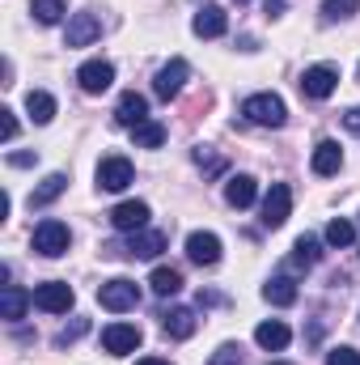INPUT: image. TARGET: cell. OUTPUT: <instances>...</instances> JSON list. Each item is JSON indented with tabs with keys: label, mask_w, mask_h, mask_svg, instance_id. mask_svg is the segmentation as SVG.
Wrapping results in <instances>:
<instances>
[{
	"label": "cell",
	"mask_w": 360,
	"mask_h": 365,
	"mask_svg": "<svg viewBox=\"0 0 360 365\" xmlns=\"http://www.w3.org/2000/svg\"><path fill=\"white\" fill-rule=\"evenodd\" d=\"M208 365H242V349H238V344H221Z\"/></svg>",
	"instance_id": "1f68e13d"
},
{
	"label": "cell",
	"mask_w": 360,
	"mask_h": 365,
	"mask_svg": "<svg viewBox=\"0 0 360 365\" xmlns=\"http://www.w3.org/2000/svg\"><path fill=\"white\" fill-rule=\"evenodd\" d=\"M314 175L318 179H331V175H339V166H344V149L335 145V140H318V149H314Z\"/></svg>",
	"instance_id": "ac0fdd59"
},
{
	"label": "cell",
	"mask_w": 360,
	"mask_h": 365,
	"mask_svg": "<svg viewBox=\"0 0 360 365\" xmlns=\"http://www.w3.org/2000/svg\"><path fill=\"white\" fill-rule=\"evenodd\" d=\"M263 302H271V306H292L297 302V280L292 276H271L268 284H263Z\"/></svg>",
	"instance_id": "603a6c76"
},
{
	"label": "cell",
	"mask_w": 360,
	"mask_h": 365,
	"mask_svg": "<svg viewBox=\"0 0 360 365\" xmlns=\"http://www.w3.org/2000/svg\"><path fill=\"white\" fill-rule=\"evenodd\" d=\"M225 200H229V208H250L259 200V182L250 179V175H233V179L225 182Z\"/></svg>",
	"instance_id": "ffe728a7"
},
{
	"label": "cell",
	"mask_w": 360,
	"mask_h": 365,
	"mask_svg": "<svg viewBox=\"0 0 360 365\" xmlns=\"http://www.w3.org/2000/svg\"><path fill=\"white\" fill-rule=\"evenodd\" d=\"M191 30H195L199 38H221V34L229 30V17H225V9H216V4H203V9L191 17Z\"/></svg>",
	"instance_id": "e0dca14e"
},
{
	"label": "cell",
	"mask_w": 360,
	"mask_h": 365,
	"mask_svg": "<svg viewBox=\"0 0 360 365\" xmlns=\"http://www.w3.org/2000/svg\"><path fill=\"white\" fill-rule=\"evenodd\" d=\"M85 327H90V323H85V319H77L73 327H64V331H60V344H73L77 336H85Z\"/></svg>",
	"instance_id": "e575fe53"
},
{
	"label": "cell",
	"mask_w": 360,
	"mask_h": 365,
	"mask_svg": "<svg viewBox=\"0 0 360 365\" xmlns=\"http://www.w3.org/2000/svg\"><path fill=\"white\" fill-rule=\"evenodd\" d=\"M110 225H115L119 234L144 230V225H149V204H144V200H123V204H115V208H110Z\"/></svg>",
	"instance_id": "30bf717a"
},
{
	"label": "cell",
	"mask_w": 360,
	"mask_h": 365,
	"mask_svg": "<svg viewBox=\"0 0 360 365\" xmlns=\"http://www.w3.org/2000/svg\"><path fill=\"white\" fill-rule=\"evenodd\" d=\"M97 34H102L97 13H73V17H68V34H64V43H68V47H90Z\"/></svg>",
	"instance_id": "2e32d148"
},
{
	"label": "cell",
	"mask_w": 360,
	"mask_h": 365,
	"mask_svg": "<svg viewBox=\"0 0 360 365\" xmlns=\"http://www.w3.org/2000/svg\"><path fill=\"white\" fill-rule=\"evenodd\" d=\"M335 86H339V68H335V64H314V68H305V73H301V93H305V98H314V102L331 98Z\"/></svg>",
	"instance_id": "8992f818"
},
{
	"label": "cell",
	"mask_w": 360,
	"mask_h": 365,
	"mask_svg": "<svg viewBox=\"0 0 360 365\" xmlns=\"http://www.w3.org/2000/svg\"><path fill=\"white\" fill-rule=\"evenodd\" d=\"M288 340H292V331H288L280 319H268V323H259V327H255V344H259V349H268V353L288 349Z\"/></svg>",
	"instance_id": "44dd1931"
},
{
	"label": "cell",
	"mask_w": 360,
	"mask_h": 365,
	"mask_svg": "<svg viewBox=\"0 0 360 365\" xmlns=\"http://www.w3.org/2000/svg\"><path fill=\"white\" fill-rule=\"evenodd\" d=\"M360 9V0H322V17L327 21H344Z\"/></svg>",
	"instance_id": "f546056e"
},
{
	"label": "cell",
	"mask_w": 360,
	"mask_h": 365,
	"mask_svg": "<svg viewBox=\"0 0 360 365\" xmlns=\"http://www.w3.org/2000/svg\"><path fill=\"white\" fill-rule=\"evenodd\" d=\"M0 136H4V140L17 136V115H13V110H0Z\"/></svg>",
	"instance_id": "836d02e7"
},
{
	"label": "cell",
	"mask_w": 360,
	"mask_h": 365,
	"mask_svg": "<svg viewBox=\"0 0 360 365\" xmlns=\"http://www.w3.org/2000/svg\"><path fill=\"white\" fill-rule=\"evenodd\" d=\"M144 119H149V98H144V93L127 90L115 102V123H119V128H140Z\"/></svg>",
	"instance_id": "7c38bea8"
},
{
	"label": "cell",
	"mask_w": 360,
	"mask_h": 365,
	"mask_svg": "<svg viewBox=\"0 0 360 365\" xmlns=\"http://www.w3.org/2000/svg\"><path fill=\"white\" fill-rule=\"evenodd\" d=\"M9 166L26 170V166H34V153H9Z\"/></svg>",
	"instance_id": "d590c367"
},
{
	"label": "cell",
	"mask_w": 360,
	"mask_h": 365,
	"mask_svg": "<svg viewBox=\"0 0 360 365\" xmlns=\"http://www.w3.org/2000/svg\"><path fill=\"white\" fill-rule=\"evenodd\" d=\"M327 247H352L356 242V225L352 221H344V217H335V221H327Z\"/></svg>",
	"instance_id": "83f0119b"
},
{
	"label": "cell",
	"mask_w": 360,
	"mask_h": 365,
	"mask_svg": "<svg viewBox=\"0 0 360 365\" xmlns=\"http://www.w3.org/2000/svg\"><path fill=\"white\" fill-rule=\"evenodd\" d=\"M77 81H81L85 93H106L115 86V64H110V60H85V64L77 68Z\"/></svg>",
	"instance_id": "8fae6325"
},
{
	"label": "cell",
	"mask_w": 360,
	"mask_h": 365,
	"mask_svg": "<svg viewBox=\"0 0 360 365\" xmlns=\"http://www.w3.org/2000/svg\"><path fill=\"white\" fill-rule=\"evenodd\" d=\"M271 365H288V361H271Z\"/></svg>",
	"instance_id": "ab89813d"
},
{
	"label": "cell",
	"mask_w": 360,
	"mask_h": 365,
	"mask_svg": "<svg viewBox=\"0 0 360 365\" xmlns=\"http://www.w3.org/2000/svg\"><path fill=\"white\" fill-rule=\"evenodd\" d=\"M186 259L199 264V268L221 264V238H216L212 230H195V234H186Z\"/></svg>",
	"instance_id": "ba28073f"
},
{
	"label": "cell",
	"mask_w": 360,
	"mask_h": 365,
	"mask_svg": "<svg viewBox=\"0 0 360 365\" xmlns=\"http://www.w3.org/2000/svg\"><path fill=\"white\" fill-rule=\"evenodd\" d=\"M327 365H360V353L356 349H331L327 353Z\"/></svg>",
	"instance_id": "d6a6232c"
},
{
	"label": "cell",
	"mask_w": 360,
	"mask_h": 365,
	"mask_svg": "<svg viewBox=\"0 0 360 365\" xmlns=\"http://www.w3.org/2000/svg\"><path fill=\"white\" fill-rule=\"evenodd\" d=\"M140 327L136 323H110V327H102V349L110 353V357H127V353H136L140 349Z\"/></svg>",
	"instance_id": "5b68a950"
},
{
	"label": "cell",
	"mask_w": 360,
	"mask_h": 365,
	"mask_svg": "<svg viewBox=\"0 0 360 365\" xmlns=\"http://www.w3.org/2000/svg\"><path fill=\"white\" fill-rule=\"evenodd\" d=\"M344 128H348V132H356V136H360V106H352V110L344 115Z\"/></svg>",
	"instance_id": "8d00e7d4"
},
{
	"label": "cell",
	"mask_w": 360,
	"mask_h": 365,
	"mask_svg": "<svg viewBox=\"0 0 360 365\" xmlns=\"http://www.w3.org/2000/svg\"><path fill=\"white\" fill-rule=\"evenodd\" d=\"M233 4H246V0H233Z\"/></svg>",
	"instance_id": "60d3db41"
},
{
	"label": "cell",
	"mask_w": 360,
	"mask_h": 365,
	"mask_svg": "<svg viewBox=\"0 0 360 365\" xmlns=\"http://www.w3.org/2000/svg\"><path fill=\"white\" fill-rule=\"evenodd\" d=\"M30 247H34L38 255H47V259H60V255L73 247V234H68V225H64V221L47 217V221H38V225H34V238H30Z\"/></svg>",
	"instance_id": "7a4b0ae2"
},
{
	"label": "cell",
	"mask_w": 360,
	"mask_h": 365,
	"mask_svg": "<svg viewBox=\"0 0 360 365\" xmlns=\"http://www.w3.org/2000/svg\"><path fill=\"white\" fill-rule=\"evenodd\" d=\"M195 327H199L195 310H186V306H170V310H162V331H166L170 340H191Z\"/></svg>",
	"instance_id": "9a60e30c"
},
{
	"label": "cell",
	"mask_w": 360,
	"mask_h": 365,
	"mask_svg": "<svg viewBox=\"0 0 360 365\" xmlns=\"http://www.w3.org/2000/svg\"><path fill=\"white\" fill-rule=\"evenodd\" d=\"M26 110H30L34 123H51V119H55V98L47 90H30L26 93Z\"/></svg>",
	"instance_id": "cb8c5ba5"
},
{
	"label": "cell",
	"mask_w": 360,
	"mask_h": 365,
	"mask_svg": "<svg viewBox=\"0 0 360 365\" xmlns=\"http://www.w3.org/2000/svg\"><path fill=\"white\" fill-rule=\"evenodd\" d=\"M242 119L255 123V128H284L288 106H284L280 93H250V98L242 102Z\"/></svg>",
	"instance_id": "6da1fadb"
},
{
	"label": "cell",
	"mask_w": 360,
	"mask_h": 365,
	"mask_svg": "<svg viewBox=\"0 0 360 365\" xmlns=\"http://www.w3.org/2000/svg\"><path fill=\"white\" fill-rule=\"evenodd\" d=\"M288 9V0H268V17H280Z\"/></svg>",
	"instance_id": "74e56055"
},
{
	"label": "cell",
	"mask_w": 360,
	"mask_h": 365,
	"mask_svg": "<svg viewBox=\"0 0 360 365\" xmlns=\"http://www.w3.org/2000/svg\"><path fill=\"white\" fill-rule=\"evenodd\" d=\"M30 13H34V21H38V26H60L68 9H64V0H34V4H30Z\"/></svg>",
	"instance_id": "f1b7e54d"
},
{
	"label": "cell",
	"mask_w": 360,
	"mask_h": 365,
	"mask_svg": "<svg viewBox=\"0 0 360 365\" xmlns=\"http://www.w3.org/2000/svg\"><path fill=\"white\" fill-rule=\"evenodd\" d=\"M132 140H136V149H162L166 145V123L144 119L140 128H132Z\"/></svg>",
	"instance_id": "d4e9b609"
},
{
	"label": "cell",
	"mask_w": 360,
	"mask_h": 365,
	"mask_svg": "<svg viewBox=\"0 0 360 365\" xmlns=\"http://www.w3.org/2000/svg\"><path fill=\"white\" fill-rule=\"evenodd\" d=\"M186 77H191L186 60H170V64H166V68H162V73L153 77V93L170 102V98H179V93H182V86H186Z\"/></svg>",
	"instance_id": "4fadbf2b"
},
{
	"label": "cell",
	"mask_w": 360,
	"mask_h": 365,
	"mask_svg": "<svg viewBox=\"0 0 360 365\" xmlns=\"http://www.w3.org/2000/svg\"><path fill=\"white\" fill-rule=\"evenodd\" d=\"M149 284H153V293H157V297H174V293L182 289V272H179V268H166V264H162V268H153Z\"/></svg>",
	"instance_id": "484cf974"
},
{
	"label": "cell",
	"mask_w": 360,
	"mask_h": 365,
	"mask_svg": "<svg viewBox=\"0 0 360 365\" xmlns=\"http://www.w3.org/2000/svg\"><path fill=\"white\" fill-rule=\"evenodd\" d=\"M64 187H68V175H64V170L47 175V179L30 191V208H47V204H55V200L64 195Z\"/></svg>",
	"instance_id": "7402d4cb"
},
{
	"label": "cell",
	"mask_w": 360,
	"mask_h": 365,
	"mask_svg": "<svg viewBox=\"0 0 360 365\" xmlns=\"http://www.w3.org/2000/svg\"><path fill=\"white\" fill-rule=\"evenodd\" d=\"M132 179H136V170H132L127 158L115 153V158H102V162H97V187H102V191H127Z\"/></svg>",
	"instance_id": "52a82bcc"
},
{
	"label": "cell",
	"mask_w": 360,
	"mask_h": 365,
	"mask_svg": "<svg viewBox=\"0 0 360 365\" xmlns=\"http://www.w3.org/2000/svg\"><path fill=\"white\" fill-rule=\"evenodd\" d=\"M318 259H322V242H318L314 234H301L297 247H292V264H297V268H314Z\"/></svg>",
	"instance_id": "4316f807"
},
{
	"label": "cell",
	"mask_w": 360,
	"mask_h": 365,
	"mask_svg": "<svg viewBox=\"0 0 360 365\" xmlns=\"http://www.w3.org/2000/svg\"><path fill=\"white\" fill-rule=\"evenodd\" d=\"M195 166H199L203 175H221V170H225V158H216L208 145H195Z\"/></svg>",
	"instance_id": "4dcf8cb0"
},
{
	"label": "cell",
	"mask_w": 360,
	"mask_h": 365,
	"mask_svg": "<svg viewBox=\"0 0 360 365\" xmlns=\"http://www.w3.org/2000/svg\"><path fill=\"white\" fill-rule=\"evenodd\" d=\"M73 302H77V293H73V284H68V280H47V284H38V289H34V306H38V310H47V314H68V310H73Z\"/></svg>",
	"instance_id": "277c9868"
},
{
	"label": "cell",
	"mask_w": 360,
	"mask_h": 365,
	"mask_svg": "<svg viewBox=\"0 0 360 365\" xmlns=\"http://www.w3.org/2000/svg\"><path fill=\"white\" fill-rule=\"evenodd\" d=\"M30 306H34V293H26V289H17V284H4V293H0V319L17 323Z\"/></svg>",
	"instance_id": "d6986e66"
},
{
	"label": "cell",
	"mask_w": 360,
	"mask_h": 365,
	"mask_svg": "<svg viewBox=\"0 0 360 365\" xmlns=\"http://www.w3.org/2000/svg\"><path fill=\"white\" fill-rule=\"evenodd\" d=\"M288 212H292V191H288V182H271V191L263 195V225H268V230H280V225L288 221Z\"/></svg>",
	"instance_id": "9c48e42d"
},
{
	"label": "cell",
	"mask_w": 360,
	"mask_h": 365,
	"mask_svg": "<svg viewBox=\"0 0 360 365\" xmlns=\"http://www.w3.org/2000/svg\"><path fill=\"white\" fill-rule=\"evenodd\" d=\"M123 251L132 259H157L166 251V234L162 230H136V234H127V247Z\"/></svg>",
	"instance_id": "5bb4252c"
},
{
	"label": "cell",
	"mask_w": 360,
	"mask_h": 365,
	"mask_svg": "<svg viewBox=\"0 0 360 365\" xmlns=\"http://www.w3.org/2000/svg\"><path fill=\"white\" fill-rule=\"evenodd\" d=\"M136 365H174V361H166V357H140Z\"/></svg>",
	"instance_id": "f35d334b"
},
{
	"label": "cell",
	"mask_w": 360,
	"mask_h": 365,
	"mask_svg": "<svg viewBox=\"0 0 360 365\" xmlns=\"http://www.w3.org/2000/svg\"><path fill=\"white\" fill-rule=\"evenodd\" d=\"M97 302H102V310H110V314H123V310H136V302H140V289H136V280H127V276H115V280L97 284Z\"/></svg>",
	"instance_id": "3957f363"
}]
</instances>
